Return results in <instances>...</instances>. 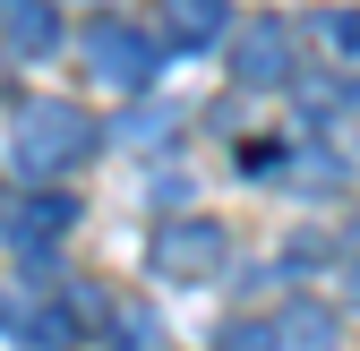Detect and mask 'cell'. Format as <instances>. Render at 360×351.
Listing matches in <instances>:
<instances>
[{
  "mask_svg": "<svg viewBox=\"0 0 360 351\" xmlns=\"http://www.w3.org/2000/svg\"><path fill=\"white\" fill-rule=\"evenodd\" d=\"M86 154H95V120H86L77 103H60V95L18 103V120H9V163L26 171V180H60V171H77Z\"/></svg>",
  "mask_w": 360,
  "mask_h": 351,
  "instance_id": "1",
  "label": "cell"
},
{
  "mask_svg": "<svg viewBox=\"0 0 360 351\" xmlns=\"http://www.w3.org/2000/svg\"><path fill=\"white\" fill-rule=\"evenodd\" d=\"M155 69H163V34L129 26V18H103L95 34H86V77L112 86V95H146Z\"/></svg>",
  "mask_w": 360,
  "mask_h": 351,
  "instance_id": "2",
  "label": "cell"
},
{
  "mask_svg": "<svg viewBox=\"0 0 360 351\" xmlns=\"http://www.w3.org/2000/svg\"><path fill=\"white\" fill-rule=\"evenodd\" d=\"M223 257H232V240H223V223H206V214H172V223L146 232V266L163 283H206V274H223Z\"/></svg>",
  "mask_w": 360,
  "mask_h": 351,
  "instance_id": "3",
  "label": "cell"
},
{
  "mask_svg": "<svg viewBox=\"0 0 360 351\" xmlns=\"http://www.w3.org/2000/svg\"><path fill=\"white\" fill-rule=\"evenodd\" d=\"M300 52H292V26L283 18H240L232 26V86L240 95H275V86H292Z\"/></svg>",
  "mask_w": 360,
  "mask_h": 351,
  "instance_id": "4",
  "label": "cell"
},
{
  "mask_svg": "<svg viewBox=\"0 0 360 351\" xmlns=\"http://www.w3.org/2000/svg\"><path fill=\"white\" fill-rule=\"evenodd\" d=\"M69 232H77V197H69V189H43V180H34L9 214H0V240H9L26 266H43V257H52Z\"/></svg>",
  "mask_w": 360,
  "mask_h": 351,
  "instance_id": "5",
  "label": "cell"
},
{
  "mask_svg": "<svg viewBox=\"0 0 360 351\" xmlns=\"http://www.w3.org/2000/svg\"><path fill=\"white\" fill-rule=\"evenodd\" d=\"M0 34L18 60H52L60 52V9L52 0H0Z\"/></svg>",
  "mask_w": 360,
  "mask_h": 351,
  "instance_id": "6",
  "label": "cell"
},
{
  "mask_svg": "<svg viewBox=\"0 0 360 351\" xmlns=\"http://www.w3.org/2000/svg\"><path fill=\"white\" fill-rule=\"evenodd\" d=\"M275 351H343V317L326 300H283L275 309Z\"/></svg>",
  "mask_w": 360,
  "mask_h": 351,
  "instance_id": "7",
  "label": "cell"
},
{
  "mask_svg": "<svg viewBox=\"0 0 360 351\" xmlns=\"http://www.w3.org/2000/svg\"><path fill=\"white\" fill-rule=\"evenodd\" d=\"M223 18H232L223 0H163V52H206Z\"/></svg>",
  "mask_w": 360,
  "mask_h": 351,
  "instance_id": "8",
  "label": "cell"
},
{
  "mask_svg": "<svg viewBox=\"0 0 360 351\" xmlns=\"http://www.w3.org/2000/svg\"><path fill=\"white\" fill-rule=\"evenodd\" d=\"M103 334H112V351H163V317L146 309V300H112Z\"/></svg>",
  "mask_w": 360,
  "mask_h": 351,
  "instance_id": "9",
  "label": "cell"
},
{
  "mask_svg": "<svg viewBox=\"0 0 360 351\" xmlns=\"http://www.w3.org/2000/svg\"><path fill=\"white\" fill-rule=\"evenodd\" d=\"M300 103L318 112V120H335V112H352V86L343 77H300Z\"/></svg>",
  "mask_w": 360,
  "mask_h": 351,
  "instance_id": "10",
  "label": "cell"
},
{
  "mask_svg": "<svg viewBox=\"0 0 360 351\" xmlns=\"http://www.w3.org/2000/svg\"><path fill=\"white\" fill-rule=\"evenodd\" d=\"M223 351H275V317L266 326H223Z\"/></svg>",
  "mask_w": 360,
  "mask_h": 351,
  "instance_id": "11",
  "label": "cell"
},
{
  "mask_svg": "<svg viewBox=\"0 0 360 351\" xmlns=\"http://www.w3.org/2000/svg\"><path fill=\"white\" fill-rule=\"evenodd\" d=\"M326 34H335V43H343V52L360 60V9H326Z\"/></svg>",
  "mask_w": 360,
  "mask_h": 351,
  "instance_id": "12",
  "label": "cell"
},
{
  "mask_svg": "<svg viewBox=\"0 0 360 351\" xmlns=\"http://www.w3.org/2000/svg\"><path fill=\"white\" fill-rule=\"evenodd\" d=\"M26 309H34V300H18L9 283H0V334H18V326H26Z\"/></svg>",
  "mask_w": 360,
  "mask_h": 351,
  "instance_id": "13",
  "label": "cell"
},
{
  "mask_svg": "<svg viewBox=\"0 0 360 351\" xmlns=\"http://www.w3.org/2000/svg\"><path fill=\"white\" fill-rule=\"evenodd\" d=\"M343 249H352V257H360V223H352V232H343Z\"/></svg>",
  "mask_w": 360,
  "mask_h": 351,
  "instance_id": "14",
  "label": "cell"
},
{
  "mask_svg": "<svg viewBox=\"0 0 360 351\" xmlns=\"http://www.w3.org/2000/svg\"><path fill=\"white\" fill-rule=\"evenodd\" d=\"M352 300H360V266H352Z\"/></svg>",
  "mask_w": 360,
  "mask_h": 351,
  "instance_id": "15",
  "label": "cell"
}]
</instances>
